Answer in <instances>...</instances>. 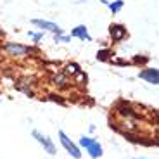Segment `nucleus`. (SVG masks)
I'll return each instance as SVG.
<instances>
[{
    "label": "nucleus",
    "mask_w": 159,
    "mask_h": 159,
    "mask_svg": "<svg viewBox=\"0 0 159 159\" xmlns=\"http://www.w3.org/2000/svg\"><path fill=\"white\" fill-rule=\"evenodd\" d=\"M80 145L88 152V156H90L92 159H97V157L102 156V145H100L99 140H95V139L81 137V139H80Z\"/></svg>",
    "instance_id": "obj_1"
},
{
    "label": "nucleus",
    "mask_w": 159,
    "mask_h": 159,
    "mask_svg": "<svg viewBox=\"0 0 159 159\" xmlns=\"http://www.w3.org/2000/svg\"><path fill=\"white\" fill-rule=\"evenodd\" d=\"M147 57H135V62H147Z\"/></svg>",
    "instance_id": "obj_12"
},
{
    "label": "nucleus",
    "mask_w": 159,
    "mask_h": 159,
    "mask_svg": "<svg viewBox=\"0 0 159 159\" xmlns=\"http://www.w3.org/2000/svg\"><path fill=\"white\" fill-rule=\"evenodd\" d=\"M30 36H31L33 40H40V38H42V35H40V33H31V31H30Z\"/></svg>",
    "instance_id": "obj_11"
},
{
    "label": "nucleus",
    "mask_w": 159,
    "mask_h": 159,
    "mask_svg": "<svg viewBox=\"0 0 159 159\" xmlns=\"http://www.w3.org/2000/svg\"><path fill=\"white\" fill-rule=\"evenodd\" d=\"M139 76L145 81H149L151 85H157L159 83V71L156 68H149V69H143V71L139 73Z\"/></svg>",
    "instance_id": "obj_4"
},
{
    "label": "nucleus",
    "mask_w": 159,
    "mask_h": 159,
    "mask_svg": "<svg viewBox=\"0 0 159 159\" xmlns=\"http://www.w3.org/2000/svg\"><path fill=\"white\" fill-rule=\"evenodd\" d=\"M107 54H109L107 50H102V52H99V54H97V57H100V59H106V57H107Z\"/></svg>",
    "instance_id": "obj_10"
},
{
    "label": "nucleus",
    "mask_w": 159,
    "mask_h": 159,
    "mask_svg": "<svg viewBox=\"0 0 159 159\" xmlns=\"http://www.w3.org/2000/svg\"><path fill=\"white\" fill-rule=\"evenodd\" d=\"M0 36H2V30H0Z\"/></svg>",
    "instance_id": "obj_13"
},
{
    "label": "nucleus",
    "mask_w": 159,
    "mask_h": 159,
    "mask_svg": "<svg viewBox=\"0 0 159 159\" xmlns=\"http://www.w3.org/2000/svg\"><path fill=\"white\" fill-rule=\"evenodd\" d=\"M31 135H33V139H35L36 142L43 147L45 152H48V154H52V156L56 154V145H54V142H52L47 135H43V133H42V131H38V130H33Z\"/></svg>",
    "instance_id": "obj_3"
},
{
    "label": "nucleus",
    "mask_w": 159,
    "mask_h": 159,
    "mask_svg": "<svg viewBox=\"0 0 159 159\" xmlns=\"http://www.w3.org/2000/svg\"><path fill=\"white\" fill-rule=\"evenodd\" d=\"M5 50L11 56H26L30 52V47H24V45H19V43H5Z\"/></svg>",
    "instance_id": "obj_5"
},
{
    "label": "nucleus",
    "mask_w": 159,
    "mask_h": 159,
    "mask_svg": "<svg viewBox=\"0 0 159 159\" xmlns=\"http://www.w3.org/2000/svg\"><path fill=\"white\" fill-rule=\"evenodd\" d=\"M59 140H61V143H62V147L66 149V151H68L75 159H80V157H81V151H80V147L76 145L75 142H73L71 139H69L68 135H66V133H64L62 130H59Z\"/></svg>",
    "instance_id": "obj_2"
},
{
    "label": "nucleus",
    "mask_w": 159,
    "mask_h": 159,
    "mask_svg": "<svg viewBox=\"0 0 159 159\" xmlns=\"http://www.w3.org/2000/svg\"><path fill=\"white\" fill-rule=\"evenodd\" d=\"M125 35H126V30H125L123 26H119V24H112V26H111V36H112V40L119 42V40L123 38Z\"/></svg>",
    "instance_id": "obj_8"
},
{
    "label": "nucleus",
    "mask_w": 159,
    "mask_h": 159,
    "mask_svg": "<svg viewBox=\"0 0 159 159\" xmlns=\"http://www.w3.org/2000/svg\"><path fill=\"white\" fill-rule=\"evenodd\" d=\"M71 36H76V38H80V40H87V42H90L92 40V36L88 35V31H87V26H76L75 30L71 31Z\"/></svg>",
    "instance_id": "obj_7"
},
{
    "label": "nucleus",
    "mask_w": 159,
    "mask_h": 159,
    "mask_svg": "<svg viewBox=\"0 0 159 159\" xmlns=\"http://www.w3.org/2000/svg\"><path fill=\"white\" fill-rule=\"evenodd\" d=\"M123 7V0H116V2H112V4H109V9H111L112 14H116V12H119V9Z\"/></svg>",
    "instance_id": "obj_9"
},
{
    "label": "nucleus",
    "mask_w": 159,
    "mask_h": 159,
    "mask_svg": "<svg viewBox=\"0 0 159 159\" xmlns=\"http://www.w3.org/2000/svg\"><path fill=\"white\" fill-rule=\"evenodd\" d=\"M35 26H38V28L42 30H48V31H54V33H61V28L57 26L56 23H52V21H45V19H33L31 21Z\"/></svg>",
    "instance_id": "obj_6"
}]
</instances>
